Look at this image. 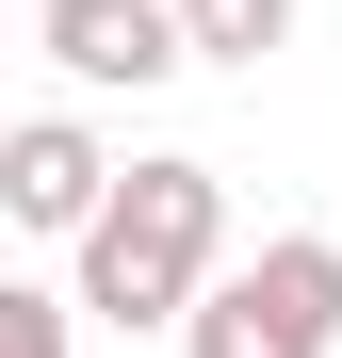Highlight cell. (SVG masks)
Segmentation results:
<instances>
[{"label": "cell", "mask_w": 342, "mask_h": 358, "mask_svg": "<svg viewBox=\"0 0 342 358\" xmlns=\"http://www.w3.org/2000/svg\"><path fill=\"white\" fill-rule=\"evenodd\" d=\"M33 49H49L66 82H98V98H147L163 66H196L180 0H33Z\"/></svg>", "instance_id": "3957f363"}, {"label": "cell", "mask_w": 342, "mask_h": 358, "mask_svg": "<svg viewBox=\"0 0 342 358\" xmlns=\"http://www.w3.org/2000/svg\"><path fill=\"white\" fill-rule=\"evenodd\" d=\"M180 33H196V66H277L294 49V0H180Z\"/></svg>", "instance_id": "5b68a950"}, {"label": "cell", "mask_w": 342, "mask_h": 358, "mask_svg": "<svg viewBox=\"0 0 342 358\" xmlns=\"http://www.w3.org/2000/svg\"><path fill=\"white\" fill-rule=\"evenodd\" d=\"M212 261H228V179L163 147V163L114 179V212L82 228V310L98 326H196Z\"/></svg>", "instance_id": "6da1fadb"}, {"label": "cell", "mask_w": 342, "mask_h": 358, "mask_svg": "<svg viewBox=\"0 0 342 358\" xmlns=\"http://www.w3.org/2000/svg\"><path fill=\"white\" fill-rule=\"evenodd\" d=\"M66 310L82 293H0V358H66Z\"/></svg>", "instance_id": "8992f818"}, {"label": "cell", "mask_w": 342, "mask_h": 358, "mask_svg": "<svg viewBox=\"0 0 342 358\" xmlns=\"http://www.w3.org/2000/svg\"><path fill=\"white\" fill-rule=\"evenodd\" d=\"M0 212L49 228V245H82V228L114 212V163H98L82 114H17V131H0Z\"/></svg>", "instance_id": "277c9868"}, {"label": "cell", "mask_w": 342, "mask_h": 358, "mask_svg": "<svg viewBox=\"0 0 342 358\" xmlns=\"http://www.w3.org/2000/svg\"><path fill=\"white\" fill-rule=\"evenodd\" d=\"M326 342H342V245H310V228L228 261L196 293V326H180V358H326Z\"/></svg>", "instance_id": "7a4b0ae2"}]
</instances>
